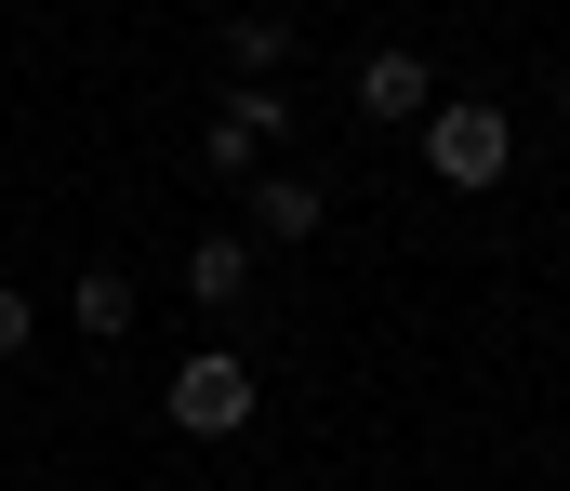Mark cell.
<instances>
[{"instance_id": "cell-1", "label": "cell", "mask_w": 570, "mask_h": 491, "mask_svg": "<svg viewBox=\"0 0 570 491\" xmlns=\"http://www.w3.org/2000/svg\"><path fill=\"white\" fill-rule=\"evenodd\" d=\"M173 425H186V439H239V425H253V359H239V345L173 359Z\"/></svg>"}, {"instance_id": "cell-2", "label": "cell", "mask_w": 570, "mask_h": 491, "mask_svg": "<svg viewBox=\"0 0 570 491\" xmlns=\"http://www.w3.org/2000/svg\"><path fill=\"white\" fill-rule=\"evenodd\" d=\"M425 160H438V186H504L518 134H504V107H425Z\"/></svg>"}, {"instance_id": "cell-3", "label": "cell", "mask_w": 570, "mask_h": 491, "mask_svg": "<svg viewBox=\"0 0 570 491\" xmlns=\"http://www.w3.org/2000/svg\"><path fill=\"white\" fill-rule=\"evenodd\" d=\"M318 226H332V186L318 173H253V253H292Z\"/></svg>"}, {"instance_id": "cell-4", "label": "cell", "mask_w": 570, "mask_h": 491, "mask_svg": "<svg viewBox=\"0 0 570 491\" xmlns=\"http://www.w3.org/2000/svg\"><path fill=\"white\" fill-rule=\"evenodd\" d=\"M358 120H372V134H399V120H425V53H412V40H385V53H358Z\"/></svg>"}, {"instance_id": "cell-5", "label": "cell", "mask_w": 570, "mask_h": 491, "mask_svg": "<svg viewBox=\"0 0 570 491\" xmlns=\"http://www.w3.org/2000/svg\"><path fill=\"white\" fill-rule=\"evenodd\" d=\"M186 293H199V306H239V293H253V239H226V226L186 239Z\"/></svg>"}, {"instance_id": "cell-6", "label": "cell", "mask_w": 570, "mask_h": 491, "mask_svg": "<svg viewBox=\"0 0 570 491\" xmlns=\"http://www.w3.org/2000/svg\"><path fill=\"white\" fill-rule=\"evenodd\" d=\"M67 306H80L94 345H120V332H134V279H120V266H80V293H67Z\"/></svg>"}, {"instance_id": "cell-7", "label": "cell", "mask_w": 570, "mask_h": 491, "mask_svg": "<svg viewBox=\"0 0 570 491\" xmlns=\"http://www.w3.org/2000/svg\"><path fill=\"white\" fill-rule=\"evenodd\" d=\"M213 134H239V147L266 160V147H279V134H292V107H279V94H266V80H239V107H226Z\"/></svg>"}, {"instance_id": "cell-8", "label": "cell", "mask_w": 570, "mask_h": 491, "mask_svg": "<svg viewBox=\"0 0 570 491\" xmlns=\"http://www.w3.org/2000/svg\"><path fill=\"white\" fill-rule=\"evenodd\" d=\"M27 332H40V320H27V293H0V359H27Z\"/></svg>"}]
</instances>
